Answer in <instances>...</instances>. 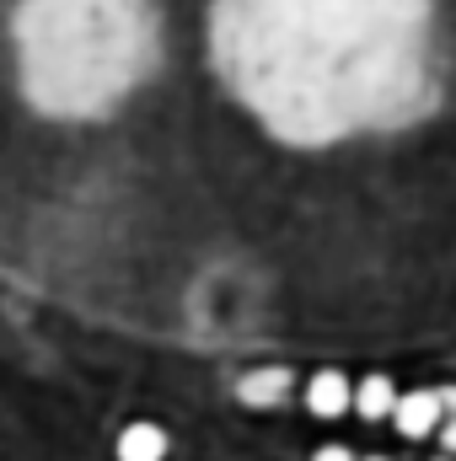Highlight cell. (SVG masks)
Instances as JSON below:
<instances>
[{
    "mask_svg": "<svg viewBox=\"0 0 456 461\" xmlns=\"http://www.w3.org/2000/svg\"><path fill=\"white\" fill-rule=\"evenodd\" d=\"M365 461H387V456H365Z\"/></svg>",
    "mask_w": 456,
    "mask_h": 461,
    "instance_id": "obj_8",
    "label": "cell"
},
{
    "mask_svg": "<svg viewBox=\"0 0 456 461\" xmlns=\"http://www.w3.org/2000/svg\"><path fill=\"white\" fill-rule=\"evenodd\" d=\"M349 408H354L360 419H370V424L392 419V408H397V386H392V375H365V381H354Z\"/></svg>",
    "mask_w": 456,
    "mask_h": 461,
    "instance_id": "obj_5",
    "label": "cell"
},
{
    "mask_svg": "<svg viewBox=\"0 0 456 461\" xmlns=\"http://www.w3.org/2000/svg\"><path fill=\"white\" fill-rule=\"evenodd\" d=\"M435 435H441V446H446V456L456 461V413L446 419V424H441V429H435Z\"/></svg>",
    "mask_w": 456,
    "mask_h": 461,
    "instance_id": "obj_6",
    "label": "cell"
},
{
    "mask_svg": "<svg viewBox=\"0 0 456 461\" xmlns=\"http://www.w3.org/2000/svg\"><path fill=\"white\" fill-rule=\"evenodd\" d=\"M236 397H242L247 408H279V402L290 397V370H285V365L247 370V375L236 381Z\"/></svg>",
    "mask_w": 456,
    "mask_h": 461,
    "instance_id": "obj_4",
    "label": "cell"
},
{
    "mask_svg": "<svg viewBox=\"0 0 456 461\" xmlns=\"http://www.w3.org/2000/svg\"><path fill=\"white\" fill-rule=\"evenodd\" d=\"M312 461H360V456H354L349 446H323V451H317Z\"/></svg>",
    "mask_w": 456,
    "mask_h": 461,
    "instance_id": "obj_7",
    "label": "cell"
},
{
    "mask_svg": "<svg viewBox=\"0 0 456 461\" xmlns=\"http://www.w3.org/2000/svg\"><path fill=\"white\" fill-rule=\"evenodd\" d=\"M172 451V440H167V429L161 424H150V419H134V424H123L114 440V456L118 461H167Z\"/></svg>",
    "mask_w": 456,
    "mask_h": 461,
    "instance_id": "obj_2",
    "label": "cell"
},
{
    "mask_svg": "<svg viewBox=\"0 0 456 461\" xmlns=\"http://www.w3.org/2000/svg\"><path fill=\"white\" fill-rule=\"evenodd\" d=\"M349 397H354V381H349L343 370H317V375L306 381V408H312L317 419H343V413H349Z\"/></svg>",
    "mask_w": 456,
    "mask_h": 461,
    "instance_id": "obj_3",
    "label": "cell"
},
{
    "mask_svg": "<svg viewBox=\"0 0 456 461\" xmlns=\"http://www.w3.org/2000/svg\"><path fill=\"white\" fill-rule=\"evenodd\" d=\"M392 424H397V435H408V440H424V435H435V429L446 424V413H441V397H435V392H397Z\"/></svg>",
    "mask_w": 456,
    "mask_h": 461,
    "instance_id": "obj_1",
    "label": "cell"
},
{
    "mask_svg": "<svg viewBox=\"0 0 456 461\" xmlns=\"http://www.w3.org/2000/svg\"><path fill=\"white\" fill-rule=\"evenodd\" d=\"M435 461H451V456H435Z\"/></svg>",
    "mask_w": 456,
    "mask_h": 461,
    "instance_id": "obj_9",
    "label": "cell"
}]
</instances>
